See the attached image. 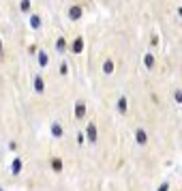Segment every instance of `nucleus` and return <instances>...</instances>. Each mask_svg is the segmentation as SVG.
Masks as SVG:
<instances>
[{
	"label": "nucleus",
	"instance_id": "nucleus-4",
	"mask_svg": "<svg viewBox=\"0 0 182 191\" xmlns=\"http://www.w3.org/2000/svg\"><path fill=\"white\" fill-rule=\"evenodd\" d=\"M75 114H77V116H84V103H77V107H75Z\"/></svg>",
	"mask_w": 182,
	"mask_h": 191
},
{
	"label": "nucleus",
	"instance_id": "nucleus-13",
	"mask_svg": "<svg viewBox=\"0 0 182 191\" xmlns=\"http://www.w3.org/2000/svg\"><path fill=\"white\" fill-rule=\"evenodd\" d=\"M32 28H39V17H32Z\"/></svg>",
	"mask_w": 182,
	"mask_h": 191
},
{
	"label": "nucleus",
	"instance_id": "nucleus-8",
	"mask_svg": "<svg viewBox=\"0 0 182 191\" xmlns=\"http://www.w3.org/2000/svg\"><path fill=\"white\" fill-rule=\"evenodd\" d=\"M82 47H84V45H82V41L77 39V41H75V45H73V50H75V52H79V50H82Z\"/></svg>",
	"mask_w": 182,
	"mask_h": 191
},
{
	"label": "nucleus",
	"instance_id": "nucleus-5",
	"mask_svg": "<svg viewBox=\"0 0 182 191\" xmlns=\"http://www.w3.org/2000/svg\"><path fill=\"white\" fill-rule=\"evenodd\" d=\"M103 69H105V73H111V69H114V65L109 62V60H107V62L103 65Z\"/></svg>",
	"mask_w": 182,
	"mask_h": 191
},
{
	"label": "nucleus",
	"instance_id": "nucleus-11",
	"mask_svg": "<svg viewBox=\"0 0 182 191\" xmlns=\"http://www.w3.org/2000/svg\"><path fill=\"white\" fill-rule=\"evenodd\" d=\"M51 129H54V135H60V133H62V129H60V125H54Z\"/></svg>",
	"mask_w": 182,
	"mask_h": 191
},
{
	"label": "nucleus",
	"instance_id": "nucleus-2",
	"mask_svg": "<svg viewBox=\"0 0 182 191\" xmlns=\"http://www.w3.org/2000/svg\"><path fill=\"white\" fill-rule=\"evenodd\" d=\"M35 88H37L39 92L43 90V80H41V77H37V80H35Z\"/></svg>",
	"mask_w": 182,
	"mask_h": 191
},
{
	"label": "nucleus",
	"instance_id": "nucleus-7",
	"mask_svg": "<svg viewBox=\"0 0 182 191\" xmlns=\"http://www.w3.org/2000/svg\"><path fill=\"white\" fill-rule=\"evenodd\" d=\"M39 62H41V65H47V56H45V54L41 52V54H39Z\"/></svg>",
	"mask_w": 182,
	"mask_h": 191
},
{
	"label": "nucleus",
	"instance_id": "nucleus-1",
	"mask_svg": "<svg viewBox=\"0 0 182 191\" xmlns=\"http://www.w3.org/2000/svg\"><path fill=\"white\" fill-rule=\"evenodd\" d=\"M88 138H90V142H94V140H97V129H94L92 125L88 127Z\"/></svg>",
	"mask_w": 182,
	"mask_h": 191
},
{
	"label": "nucleus",
	"instance_id": "nucleus-6",
	"mask_svg": "<svg viewBox=\"0 0 182 191\" xmlns=\"http://www.w3.org/2000/svg\"><path fill=\"white\" fill-rule=\"evenodd\" d=\"M79 13H82V11H79L77 6H75V9L71 11V19H77V17H79Z\"/></svg>",
	"mask_w": 182,
	"mask_h": 191
},
{
	"label": "nucleus",
	"instance_id": "nucleus-3",
	"mask_svg": "<svg viewBox=\"0 0 182 191\" xmlns=\"http://www.w3.org/2000/svg\"><path fill=\"white\" fill-rule=\"evenodd\" d=\"M137 142H139V144H144V142H146V133L144 131H137Z\"/></svg>",
	"mask_w": 182,
	"mask_h": 191
},
{
	"label": "nucleus",
	"instance_id": "nucleus-10",
	"mask_svg": "<svg viewBox=\"0 0 182 191\" xmlns=\"http://www.w3.org/2000/svg\"><path fill=\"white\" fill-rule=\"evenodd\" d=\"M30 9V2L28 0H22V11H28Z\"/></svg>",
	"mask_w": 182,
	"mask_h": 191
},
{
	"label": "nucleus",
	"instance_id": "nucleus-9",
	"mask_svg": "<svg viewBox=\"0 0 182 191\" xmlns=\"http://www.w3.org/2000/svg\"><path fill=\"white\" fill-rule=\"evenodd\" d=\"M118 107H120V112H124V110H126V101H124V99H120V103H118Z\"/></svg>",
	"mask_w": 182,
	"mask_h": 191
},
{
	"label": "nucleus",
	"instance_id": "nucleus-12",
	"mask_svg": "<svg viewBox=\"0 0 182 191\" xmlns=\"http://www.w3.org/2000/svg\"><path fill=\"white\" fill-rule=\"evenodd\" d=\"M19 163H22V161H15V165H13V172H15V174L19 172V168H22V165H19Z\"/></svg>",
	"mask_w": 182,
	"mask_h": 191
}]
</instances>
